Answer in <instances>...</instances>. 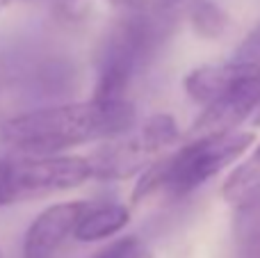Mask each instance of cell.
<instances>
[{
    "label": "cell",
    "instance_id": "cell-1",
    "mask_svg": "<svg viewBox=\"0 0 260 258\" xmlns=\"http://www.w3.org/2000/svg\"><path fill=\"white\" fill-rule=\"evenodd\" d=\"M135 126L126 99H89L41 108L12 117L0 126V142L16 155H59L89 142H108Z\"/></svg>",
    "mask_w": 260,
    "mask_h": 258
},
{
    "label": "cell",
    "instance_id": "cell-2",
    "mask_svg": "<svg viewBox=\"0 0 260 258\" xmlns=\"http://www.w3.org/2000/svg\"><path fill=\"white\" fill-rule=\"evenodd\" d=\"M251 131H231L221 135L197 137L176 153L162 155L148 169H144L133 190V204L162 192L167 197H185L229 165L240 160L253 144Z\"/></svg>",
    "mask_w": 260,
    "mask_h": 258
},
{
    "label": "cell",
    "instance_id": "cell-3",
    "mask_svg": "<svg viewBox=\"0 0 260 258\" xmlns=\"http://www.w3.org/2000/svg\"><path fill=\"white\" fill-rule=\"evenodd\" d=\"M91 169L82 155H9L0 158V206L46 199L85 185Z\"/></svg>",
    "mask_w": 260,
    "mask_h": 258
},
{
    "label": "cell",
    "instance_id": "cell-4",
    "mask_svg": "<svg viewBox=\"0 0 260 258\" xmlns=\"http://www.w3.org/2000/svg\"><path fill=\"white\" fill-rule=\"evenodd\" d=\"M178 140V126L169 114L144 119L126 133L108 140L103 146L87 155L91 178L99 181H123L148 169L167 149Z\"/></svg>",
    "mask_w": 260,
    "mask_h": 258
},
{
    "label": "cell",
    "instance_id": "cell-5",
    "mask_svg": "<svg viewBox=\"0 0 260 258\" xmlns=\"http://www.w3.org/2000/svg\"><path fill=\"white\" fill-rule=\"evenodd\" d=\"M256 80H260V62L231 59V62L206 64L189 71L183 80V87L194 103L206 108Z\"/></svg>",
    "mask_w": 260,
    "mask_h": 258
},
{
    "label": "cell",
    "instance_id": "cell-6",
    "mask_svg": "<svg viewBox=\"0 0 260 258\" xmlns=\"http://www.w3.org/2000/svg\"><path fill=\"white\" fill-rule=\"evenodd\" d=\"M87 201H69L46 208L30 224L23 240V258H57L59 249L73 236Z\"/></svg>",
    "mask_w": 260,
    "mask_h": 258
},
{
    "label": "cell",
    "instance_id": "cell-7",
    "mask_svg": "<svg viewBox=\"0 0 260 258\" xmlns=\"http://www.w3.org/2000/svg\"><path fill=\"white\" fill-rule=\"evenodd\" d=\"M258 108H260V80L206 105L192 126V137L197 140V137H210L235 131Z\"/></svg>",
    "mask_w": 260,
    "mask_h": 258
},
{
    "label": "cell",
    "instance_id": "cell-8",
    "mask_svg": "<svg viewBox=\"0 0 260 258\" xmlns=\"http://www.w3.org/2000/svg\"><path fill=\"white\" fill-rule=\"evenodd\" d=\"M130 222V213L126 206L121 204H101L91 206L87 204V208L82 210L80 219L76 224L73 238L80 242H99L105 238L117 236L121 229H126Z\"/></svg>",
    "mask_w": 260,
    "mask_h": 258
},
{
    "label": "cell",
    "instance_id": "cell-9",
    "mask_svg": "<svg viewBox=\"0 0 260 258\" xmlns=\"http://www.w3.org/2000/svg\"><path fill=\"white\" fill-rule=\"evenodd\" d=\"M221 197L226 204L240 210L260 208V160L249 158L244 165L235 167L226 183L221 185Z\"/></svg>",
    "mask_w": 260,
    "mask_h": 258
},
{
    "label": "cell",
    "instance_id": "cell-10",
    "mask_svg": "<svg viewBox=\"0 0 260 258\" xmlns=\"http://www.w3.org/2000/svg\"><path fill=\"white\" fill-rule=\"evenodd\" d=\"M194 18V25L201 35H208V37H215L221 32V27L226 25V16L219 12V7H215L212 3H199L197 9L192 14Z\"/></svg>",
    "mask_w": 260,
    "mask_h": 258
},
{
    "label": "cell",
    "instance_id": "cell-11",
    "mask_svg": "<svg viewBox=\"0 0 260 258\" xmlns=\"http://www.w3.org/2000/svg\"><path fill=\"white\" fill-rule=\"evenodd\" d=\"M137 254H139L137 238L128 236V238H121V240L112 242V245H108L105 249H101L99 254H94L91 258H135Z\"/></svg>",
    "mask_w": 260,
    "mask_h": 258
},
{
    "label": "cell",
    "instance_id": "cell-12",
    "mask_svg": "<svg viewBox=\"0 0 260 258\" xmlns=\"http://www.w3.org/2000/svg\"><path fill=\"white\" fill-rule=\"evenodd\" d=\"M108 3L117 5L128 12H139V14H151V12H162L176 5L178 0H108Z\"/></svg>",
    "mask_w": 260,
    "mask_h": 258
},
{
    "label": "cell",
    "instance_id": "cell-13",
    "mask_svg": "<svg viewBox=\"0 0 260 258\" xmlns=\"http://www.w3.org/2000/svg\"><path fill=\"white\" fill-rule=\"evenodd\" d=\"M233 59L240 62H260V23L247 35V39L235 48Z\"/></svg>",
    "mask_w": 260,
    "mask_h": 258
},
{
    "label": "cell",
    "instance_id": "cell-14",
    "mask_svg": "<svg viewBox=\"0 0 260 258\" xmlns=\"http://www.w3.org/2000/svg\"><path fill=\"white\" fill-rule=\"evenodd\" d=\"M12 3H14V0H0V12H5V9H7Z\"/></svg>",
    "mask_w": 260,
    "mask_h": 258
},
{
    "label": "cell",
    "instance_id": "cell-15",
    "mask_svg": "<svg viewBox=\"0 0 260 258\" xmlns=\"http://www.w3.org/2000/svg\"><path fill=\"white\" fill-rule=\"evenodd\" d=\"M253 126H260V108L256 110V117H253Z\"/></svg>",
    "mask_w": 260,
    "mask_h": 258
},
{
    "label": "cell",
    "instance_id": "cell-16",
    "mask_svg": "<svg viewBox=\"0 0 260 258\" xmlns=\"http://www.w3.org/2000/svg\"><path fill=\"white\" fill-rule=\"evenodd\" d=\"M135 258H153V256H151V254H146V251H139V254L135 256Z\"/></svg>",
    "mask_w": 260,
    "mask_h": 258
},
{
    "label": "cell",
    "instance_id": "cell-17",
    "mask_svg": "<svg viewBox=\"0 0 260 258\" xmlns=\"http://www.w3.org/2000/svg\"><path fill=\"white\" fill-rule=\"evenodd\" d=\"M251 158H258V160H260V144L256 146V151H253V155H251Z\"/></svg>",
    "mask_w": 260,
    "mask_h": 258
}]
</instances>
